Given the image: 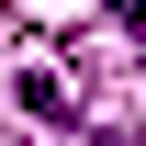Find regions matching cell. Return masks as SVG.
Wrapping results in <instances>:
<instances>
[{
  "label": "cell",
  "mask_w": 146,
  "mask_h": 146,
  "mask_svg": "<svg viewBox=\"0 0 146 146\" xmlns=\"http://www.w3.org/2000/svg\"><path fill=\"white\" fill-rule=\"evenodd\" d=\"M90 146H112V135H90Z\"/></svg>",
  "instance_id": "obj_1"
}]
</instances>
